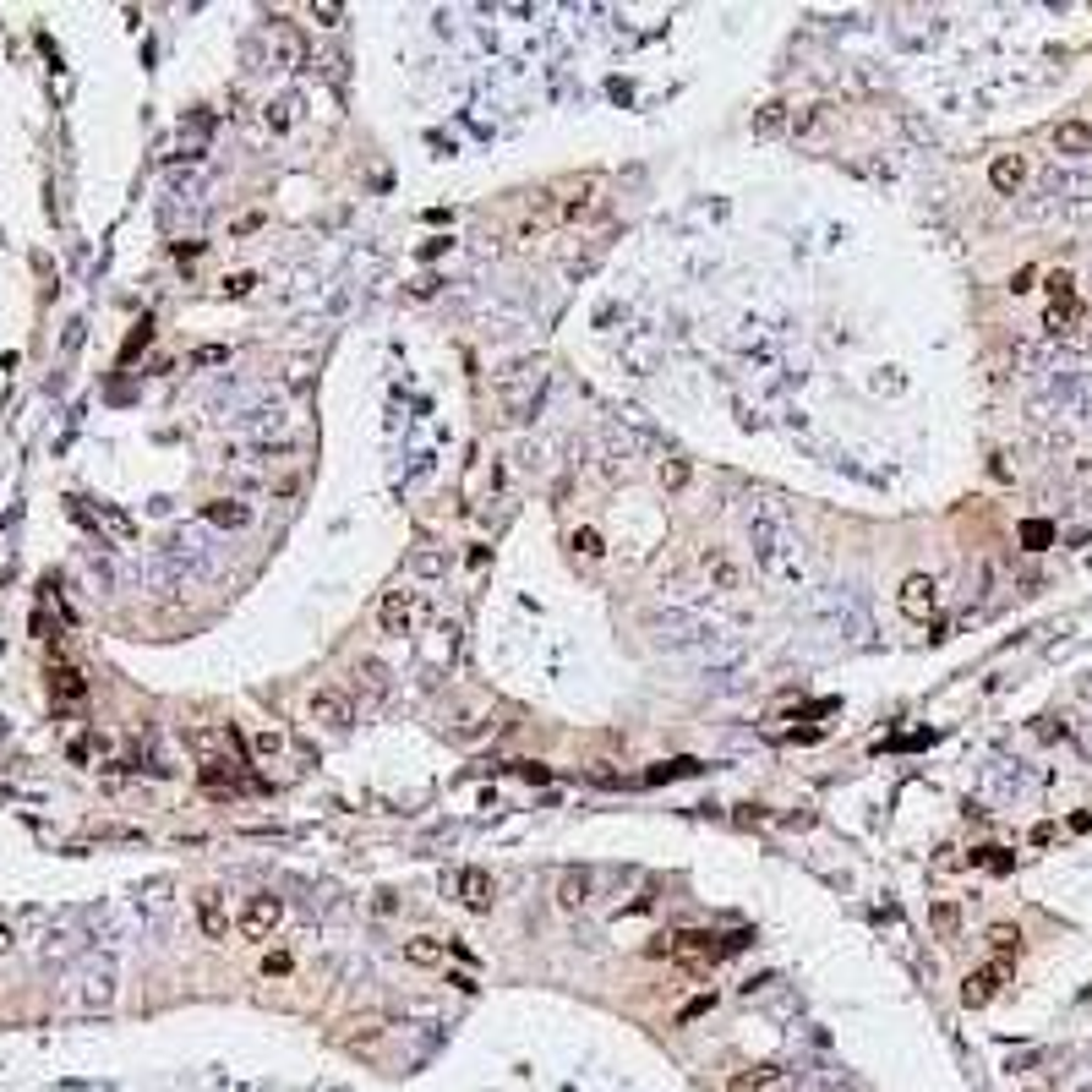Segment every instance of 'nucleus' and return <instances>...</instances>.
I'll list each match as a JSON object with an SVG mask.
<instances>
[{"label":"nucleus","mask_w":1092,"mask_h":1092,"mask_svg":"<svg viewBox=\"0 0 1092 1092\" xmlns=\"http://www.w3.org/2000/svg\"><path fill=\"white\" fill-rule=\"evenodd\" d=\"M754 563H760L770 579H798L803 574L798 536L787 530V519H781V514H760V519H754Z\"/></svg>","instance_id":"nucleus-1"},{"label":"nucleus","mask_w":1092,"mask_h":1092,"mask_svg":"<svg viewBox=\"0 0 1092 1092\" xmlns=\"http://www.w3.org/2000/svg\"><path fill=\"white\" fill-rule=\"evenodd\" d=\"M536 400H541V366L519 361L497 377V404H503L508 421H525V415L536 410Z\"/></svg>","instance_id":"nucleus-2"},{"label":"nucleus","mask_w":1092,"mask_h":1092,"mask_svg":"<svg viewBox=\"0 0 1092 1092\" xmlns=\"http://www.w3.org/2000/svg\"><path fill=\"white\" fill-rule=\"evenodd\" d=\"M279 923H284V902L262 891V896H252V902L241 907V923H236V928H241V940L262 945V940H273V928H279Z\"/></svg>","instance_id":"nucleus-3"},{"label":"nucleus","mask_w":1092,"mask_h":1092,"mask_svg":"<svg viewBox=\"0 0 1092 1092\" xmlns=\"http://www.w3.org/2000/svg\"><path fill=\"white\" fill-rule=\"evenodd\" d=\"M377 618H383V634L404 639L415 628V618H421V590H388L383 607H377Z\"/></svg>","instance_id":"nucleus-4"},{"label":"nucleus","mask_w":1092,"mask_h":1092,"mask_svg":"<svg viewBox=\"0 0 1092 1092\" xmlns=\"http://www.w3.org/2000/svg\"><path fill=\"white\" fill-rule=\"evenodd\" d=\"M1005 983H1010V962L973 967V973L962 978V1005H967V1010H983V1005H988V999H994Z\"/></svg>","instance_id":"nucleus-5"},{"label":"nucleus","mask_w":1092,"mask_h":1092,"mask_svg":"<svg viewBox=\"0 0 1092 1092\" xmlns=\"http://www.w3.org/2000/svg\"><path fill=\"white\" fill-rule=\"evenodd\" d=\"M896 607H902L912 622L934 618V607H940V585H934L928 574H907V579H902V596H896Z\"/></svg>","instance_id":"nucleus-6"},{"label":"nucleus","mask_w":1092,"mask_h":1092,"mask_svg":"<svg viewBox=\"0 0 1092 1092\" xmlns=\"http://www.w3.org/2000/svg\"><path fill=\"white\" fill-rule=\"evenodd\" d=\"M312 721H323V727L344 732V727L355 721V705L344 699L339 689H318V693H312Z\"/></svg>","instance_id":"nucleus-7"},{"label":"nucleus","mask_w":1092,"mask_h":1092,"mask_svg":"<svg viewBox=\"0 0 1092 1092\" xmlns=\"http://www.w3.org/2000/svg\"><path fill=\"white\" fill-rule=\"evenodd\" d=\"M197 928L208 940H224L230 934V912H224V896L219 891H202L197 896Z\"/></svg>","instance_id":"nucleus-8"},{"label":"nucleus","mask_w":1092,"mask_h":1092,"mask_svg":"<svg viewBox=\"0 0 1092 1092\" xmlns=\"http://www.w3.org/2000/svg\"><path fill=\"white\" fill-rule=\"evenodd\" d=\"M459 902L471 907V912H486V907H492V874H486V869H465V874H459Z\"/></svg>","instance_id":"nucleus-9"},{"label":"nucleus","mask_w":1092,"mask_h":1092,"mask_svg":"<svg viewBox=\"0 0 1092 1092\" xmlns=\"http://www.w3.org/2000/svg\"><path fill=\"white\" fill-rule=\"evenodd\" d=\"M49 693H55L60 705H77V699L88 693V683H83V672H77V667L60 661V667H49Z\"/></svg>","instance_id":"nucleus-10"},{"label":"nucleus","mask_w":1092,"mask_h":1092,"mask_svg":"<svg viewBox=\"0 0 1092 1092\" xmlns=\"http://www.w3.org/2000/svg\"><path fill=\"white\" fill-rule=\"evenodd\" d=\"M988 181H994V191H1016L1027 181V159L1022 153H999L994 165H988Z\"/></svg>","instance_id":"nucleus-11"},{"label":"nucleus","mask_w":1092,"mask_h":1092,"mask_svg":"<svg viewBox=\"0 0 1092 1092\" xmlns=\"http://www.w3.org/2000/svg\"><path fill=\"white\" fill-rule=\"evenodd\" d=\"M585 902H590V874H585V869H568L563 885H557V907H563V912H579Z\"/></svg>","instance_id":"nucleus-12"},{"label":"nucleus","mask_w":1092,"mask_h":1092,"mask_svg":"<svg viewBox=\"0 0 1092 1092\" xmlns=\"http://www.w3.org/2000/svg\"><path fill=\"white\" fill-rule=\"evenodd\" d=\"M699 563H705V574L716 579V590H738V579H743V574H738V563H732V557L721 552V546H710V552L699 557Z\"/></svg>","instance_id":"nucleus-13"},{"label":"nucleus","mask_w":1092,"mask_h":1092,"mask_svg":"<svg viewBox=\"0 0 1092 1092\" xmlns=\"http://www.w3.org/2000/svg\"><path fill=\"white\" fill-rule=\"evenodd\" d=\"M928 923H934L940 940H962V907H956V902H934V907H928Z\"/></svg>","instance_id":"nucleus-14"},{"label":"nucleus","mask_w":1092,"mask_h":1092,"mask_svg":"<svg viewBox=\"0 0 1092 1092\" xmlns=\"http://www.w3.org/2000/svg\"><path fill=\"white\" fill-rule=\"evenodd\" d=\"M208 519L219 530H247L252 525V508L247 503H230V497H219V503H208Z\"/></svg>","instance_id":"nucleus-15"},{"label":"nucleus","mask_w":1092,"mask_h":1092,"mask_svg":"<svg viewBox=\"0 0 1092 1092\" xmlns=\"http://www.w3.org/2000/svg\"><path fill=\"white\" fill-rule=\"evenodd\" d=\"M1055 148L1059 153H1092V126L1087 120H1065V126L1055 131Z\"/></svg>","instance_id":"nucleus-16"},{"label":"nucleus","mask_w":1092,"mask_h":1092,"mask_svg":"<svg viewBox=\"0 0 1092 1092\" xmlns=\"http://www.w3.org/2000/svg\"><path fill=\"white\" fill-rule=\"evenodd\" d=\"M770 1087H781V1070L775 1065H754L743 1076H732V1092H770Z\"/></svg>","instance_id":"nucleus-17"},{"label":"nucleus","mask_w":1092,"mask_h":1092,"mask_svg":"<svg viewBox=\"0 0 1092 1092\" xmlns=\"http://www.w3.org/2000/svg\"><path fill=\"white\" fill-rule=\"evenodd\" d=\"M404 962H410V967H437V962H443V945H437L432 934H415V940H404Z\"/></svg>","instance_id":"nucleus-18"},{"label":"nucleus","mask_w":1092,"mask_h":1092,"mask_svg":"<svg viewBox=\"0 0 1092 1092\" xmlns=\"http://www.w3.org/2000/svg\"><path fill=\"white\" fill-rule=\"evenodd\" d=\"M988 945H994V962H1010V956L1022 951V928H1016V923H994V928H988Z\"/></svg>","instance_id":"nucleus-19"},{"label":"nucleus","mask_w":1092,"mask_h":1092,"mask_svg":"<svg viewBox=\"0 0 1092 1092\" xmlns=\"http://www.w3.org/2000/svg\"><path fill=\"white\" fill-rule=\"evenodd\" d=\"M1049 306L1055 312H1076V279L1070 273H1049Z\"/></svg>","instance_id":"nucleus-20"},{"label":"nucleus","mask_w":1092,"mask_h":1092,"mask_svg":"<svg viewBox=\"0 0 1092 1092\" xmlns=\"http://www.w3.org/2000/svg\"><path fill=\"white\" fill-rule=\"evenodd\" d=\"M109 994H115V973H109V962L94 973V988H88V1005H109Z\"/></svg>","instance_id":"nucleus-21"},{"label":"nucleus","mask_w":1092,"mask_h":1092,"mask_svg":"<svg viewBox=\"0 0 1092 1092\" xmlns=\"http://www.w3.org/2000/svg\"><path fill=\"white\" fill-rule=\"evenodd\" d=\"M361 678H366V693H372V699H383V693H388V667H383V661H361Z\"/></svg>","instance_id":"nucleus-22"},{"label":"nucleus","mask_w":1092,"mask_h":1092,"mask_svg":"<svg viewBox=\"0 0 1092 1092\" xmlns=\"http://www.w3.org/2000/svg\"><path fill=\"white\" fill-rule=\"evenodd\" d=\"M574 552H579V557H601V552H607L601 530H590V525H585V530H574Z\"/></svg>","instance_id":"nucleus-23"},{"label":"nucleus","mask_w":1092,"mask_h":1092,"mask_svg":"<svg viewBox=\"0 0 1092 1092\" xmlns=\"http://www.w3.org/2000/svg\"><path fill=\"white\" fill-rule=\"evenodd\" d=\"M1049 536H1055V530H1049L1044 519H1027V525H1022V541H1027V552H1044V546H1049Z\"/></svg>","instance_id":"nucleus-24"},{"label":"nucleus","mask_w":1092,"mask_h":1092,"mask_svg":"<svg viewBox=\"0 0 1092 1092\" xmlns=\"http://www.w3.org/2000/svg\"><path fill=\"white\" fill-rule=\"evenodd\" d=\"M295 120V99H279V105H268V126L273 131H284Z\"/></svg>","instance_id":"nucleus-25"},{"label":"nucleus","mask_w":1092,"mask_h":1092,"mask_svg":"<svg viewBox=\"0 0 1092 1092\" xmlns=\"http://www.w3.org/2000/svg\"><path fill=\"white\" fill-rule=\"evenodd\" d=\"M590 191H596V181H585V186H579V197H568V202H563V219H579V213L590 208Z\"/></svg>","instance_id":"nucleus-26"},{"label":"nucleus","mask_w":1092,"mask_h":1092,"mask_svg":"<svg viewBox=\"0 0 1092 1092\" xmlns=\"http://www.w3.org/2000/svg\"><path fill=\"white\" fill-rule=\"evenodd\" d=\"M973 863H988V869H1010L1005 846H978V852H973Z\"/></svg>","instance_id":"nucleus-27"},{"label":"nucleus","mask_w":1092,"mask_h":1092,"mask_svg":"<svg viewBox=\"0 0 1092 1092\" xmlns=\"http://www.w3.org/2000/svg\"><path fill=\"white\" fill-rule=\"evenodd\" d=\"M775 126H781V105H764L760 120H754V131H775Z\"/></svg>","instance_id":"nucleus-28"},{"label":"nucleus","mask_w":1092,"mask_h":1092,"mask_svg":"<svg viewBox=\"0 0 1092 1092\" xmlns=\"http://www.w3.org/2000/svg\"><path fill=\"white\" fill-rule=\"evenodd\" d=\"M290 967H295L290 956H284V951H273L268 962H262V973H268V978H284V973H290Z\"/></svg>","instance_id":"nucleus-29"},{"label":"nucleus","mask_w":1092,"mask_h":1092,"mask_svg":"<svg viewBox=\"0 0 1092 1092\" xmlns=\"http://www.w3.org/2000/svg\"><path fill=\"white\" fill-rule=\"evenodd\" d=\"M279 749H284V743H279V732H257V754H262V760H273Z\"/></svg>","instance_id":"nucleus-30"},{"label":"nucleus","mask_w":1092,"mask_h":1092,"mask_svg":"<svg viewBox=\"0 0 1092 1092\" xmlns=\"http://www.w3.org/2000/svg\"><path fill=\"white\" fill-rule=\"evenodd\" d=\"M710 1005H716V999H710V994H699L693 1005H683V1016H678V1022H693V1016H705Z\"/></svg>","instance_id":"nucleus-31"},{"label":"nucleus","mask_w":1092,"mask_h":1092,"mask_svg":"<svg viewBox=\"0 0 1092 1092\" xmlns=\"http://www.w3.org/2000/svg\"><path fill=\"white\" fill-rule=\"evenodd\" d=\"M252 284H257V273H236V279H224V290H230V295H247Z\"/></svg>","instance_id":"nucleus-32"},{"label":"nucleus","mask_w":1092,"mask_h":1092,"mask_svg":"<svg viewBox=\"0 0 1092 1092\" xmlns=\"http://www.w3.org/2000/svg\"><path fill=\"white\" fill-rule=\"evenodd\" d=\"M1033 284H1038V273H1033V268H1022V273H1016V279H1010V290H1016V295H1027V290H1033Z\"/></svg>","instance_id":"nucleus-33"},{"label":"nucleus","mask_w":1092,"mask_h":1092,"mask_svg":"<svg viewBox=\"0 0 1092 1092\" xmlns=\"http://www.w3.org/2000/svg\"><path fill=\"white\" fill-rule=\"evenodd\" d=\"M415 568H421V574H443V557H437V552H421V557H415Z\"/></svg>","instance_id":"nucleus-34"},{"label":"nucleus","mask_w":1092,"mask_h":1092,"mask_svg":"<svg viewBox=\"0 0 1092 1092\" xmlns=\"http://www.w3.org/2000/svg\"><path fill=\"white\" fill-rule=\"evenodd\" d=\"M6 945H12V934H6V928H0V956H6Z\"/></svg>","instance_id":"nucleus-35"},{"label":"nucleus","mask_w":1092,"mask_h":1092,"mask_svg":"<svg viewBox=\"0 0 1092 1092\" xmlns=\"http://www.w3.org/2000/svg\"><path fill=\"white\" fill-rule=\"evenodd\" d=\"M770 1092H787V1087H770Z\"/></svg>","instance_id":"nucleus-36"}]
</instances>
